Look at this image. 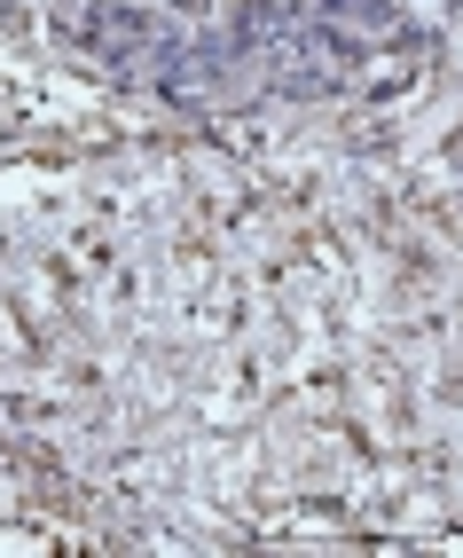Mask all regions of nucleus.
Instances as JSON below:
<instances>
[{
  "label": "nucleus",
  "mask_w": 463,
  "mask_h": 558,
  "mask_svg": "<svg viewBox=\"0 0 463 558\" xmlns=\"http://www.w3.org/2000/svg\"><path fill=\"white\" fill-rule=\"evenodd\" d=\"M87 48H95L102 63L158 71V56H166V32L149 24V16H134V9H95V16H87Z\"/></svg>",
  "instance_id": "1"
}]
</instances>
